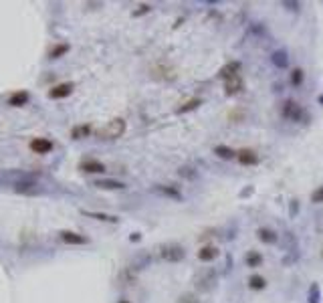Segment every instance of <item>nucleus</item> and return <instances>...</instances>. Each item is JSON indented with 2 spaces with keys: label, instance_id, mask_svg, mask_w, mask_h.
Returning a JSON list of instances; mask_svg holds the SVG:
<instances>
[{
  "label": "nucleus",
  "instance_id": "obj_31",
  "mask_svg": "<svg viewBox=\"0 0 323 303\" xmlns=\"http://www.w3.org/2000/svg\"><path fill=\"white\" fill-rule=\"evenodd\" d=\"M67 51H69V45H59V47L51 53V59H59V57H61L63 53H67Z\"/></svg>",
  "mask_w": 323,
  "mask_h": 303
},
{
  "label": "nucleus",
  "instance_id": "obj_19",
  "mask_svg": "<svg viewBox=\"0 0 323 303\" xmlns=\"http://www.w3.org/2000/svg\"><path fill=\"white\" fill-rule=\"evenodd\" d=\"M245 263H247V267L257 269V267H261V265H263V255H261L259 251H249V253H247V257H245Z\"/></svg>",
  "mask_w": 323,
  "mask_h": 303
},
{
  "label": "nucleus",
  "instance_id": "obj_8",
  "mask_svg": "<svg viewBox=\"0 0 323 303\" xmlns=\"http://www.w3.org/2000/svg\"><path fill=\"white\" fill-rule=\"evenodd\" d=\"M153 192L159 194V196H166V198H172V200H182V192L176 188V186H164V184H155L153 186Z\"/></svg>",
  "mask_w": 323,
  "mask_h": 303
},
{
  "label": "nucleus",
  "instance_id": "obj_21",
  "mask_svg": "<svg viewBox=\"0 0 323 303\" xmlns=\"http://www.w3.org/2000/svg\"><path fill=\"white\" fill-rule=\"evenodd\" d=\"M307 303H321V287L319 283H311L307 289Z\"/></svg>",
  "mask_w": 323,
  "mask_h": 303
},
{
  "label": "nucleus",
  "instance_id": "obj_11",
  "mask_svg": "<svg viewBox=\"0 0 323 303\" xmlns=\"http://www.w3.org/2000/svg\"><path fill=\"white\" fill-rule=\"evenodd\" d=\"M218 255H220L218 247H214V245H204V247L198 251V261H202V263H210V261H214Z\"/></svg>",
  "mask_w": 323,
  "mask_h": 303
},
{
  "label": "nucleus",
  "instance_id": "obj_5",
  "mask_svg": "<svg viewBox=\"0 0 323 303\" xmlns=\"http://www.w3.org/2000/svg\"><path fill=\"white\" fill-rule=\"evenodd\" d=\"M151 77L162 79V81H174V79L178 77V73H176V69H174L170 63L159 61V63H155V65L151 67Z\"/></svg>",
  "mask_w": 323,
  "mask_h": 303
},
{
  "label": "nucleus",
  "instance_id": "obj_34",
  "mask_svg": "<svg viewBox=\"0 0 323 303\" xmlns=\"http://www.w3.org/2000/svg\"><path fill=\"white\" fill-rule=\"evenodd\" d=\"M299 212V200H291V206H289V216H295Z\"/></svg>",
  "mask_w": 323,
  "mask_h": 303
},
{
  "label": "nucleus",
  "instance_id": "obj_25",
  "mask_svg": "<svg viewBox=\"0 0 323 303\" xmlns=\"http://www.w3.org/2000/svg\"><path fill=\"white\" fill-rule=\"evenodd\" d=\"M178 176H180V178H186V180H194V178L198 176V172H196L194 168H190V166H180V168H178Z\"/></svg>",
  "mask_w": 323,
  "mask_h": 303
},
{
  "label": "nucleus",
  "instance_id": "obj_13",
  "mask_svg": "<svg viewBox=\"0 0 323 303\" xmlns=\"http://www.w3.org/2000/svg\"><path fill=\"white\" fill-rule=\"evenodd\" d=\"M257 239H259L261 243H265V245H275V243L279 241V235H277L273 229L261 226V229L257 231Z\"/></svg>",
  "mask_w": 323,
  "mask_h": 303
},
{
  "label": "nucleus",
  "instance_id": "obj_37",
  "mask_svg": "<svg viewBox=\"0 0 323 303\" xmlns=\"http://www.w3.org/2000/svg\"><path fill=\"white\" fill-rule=\"evenodd\" d=\"M119 303H129V301H127V299H121V301H119Z\"/></svg>",
  "mask_w": 323,
  "mask_h": 303
},
{
  "label": "nucleus",
  "instance_id": "obj_33",
  "mask_svg": "<svg viewBox=\"0 0 323 303\" xmlns=\"http://www.w3.org/2000/svg\"><path fill=\"white\" fill-rule=\"evenodd\" d=\"M149 11H151V7H149V5H139V9L133 13V17H141V15L149 13Z\"/></svg>",
  "mask_w": 323,
  "mask_h": 303
},
{
  "label": "nucleus",
  "instance_id": "obj_9",
  "mask_svg": "<svg viewBox=\"0 0 323 303\" xmlns=\"http://www.w3.org/2000/svg\"><path fill=\"white\" fill-rule=\"evenodd\" d=\"M73 89H75L73 83H59V85H55V87L49 91V97H51V99H63V97L71 95Z\"/></svg>",
  "mask_w": 323,
  "mask_h": 303
},
{
  "label": "nucleus",
  "instance_id": "obj_18",
  "mask_svg": "<svg viewBox=\"0 0 323 303\" xmlns=\"http://www.w3.org/2000/svg\"><path fill=\"white\" fill-rule=\"evenodd\" d=\"M200 105H202V99H200V97H190V99H186V101L176 109V113H178V115H182V113H188V111L198 109Z\"/></svg>",
  "mask_w": 323,
  "mask_h": 303
},
{
  "label": "nucleus",
  "instance_id": "obj_26",
  "mask_svg": "<svg viewBox=\"0 0 323 303\" xmlns=\"http://www.w3.org/2000/svg\"><path fill=\"white\" fill-rule=\"evenodd\" d=\"M303 79H305V73H303V69H299V67H295V69L291 71V85H295V87H299V85L303 83Z\"/></svg>",
  "mask_w": 323,
  "mask_h": 303
},
{
  "label": "nucleus",
  "instance_id": "obj_20",
  "mask_svg": "<svg viewBox=\"0 0 323 303\" xmlns=\"http://www.w3.org/2000/svg\"><path fill=\"white\" fill-rule=\"evenodd\" d=\"M85 216H91L95 220H103V222H119V218L115 214H105V212H93V210H83Z\"/></svg>",
  "mask_w": 323,
  "mask_h": 303
},
{
  "label": "nucleus",
  "instance_id": "obj_30",
  "mask_svg": "<svg viewBox=\"0 0 323 303\" xmlns=\"http://www.w3.org/2000/svg\"><path fill=\"white\" fill-rule=\"evenodd\" d=\"M311 202L323 204V186H319V188H315V190L311 192Z\"/></svg>",
  "mask_w": 323,
  "mask_h": 303
},
{
  "label": "nucleus",
  "instance_id": "obj_12",
  "mask_svg": "<svg viewBox=\"0 0 323 303\" xmlns=\"http://www.w3.org/2000/svg\"><path fill=\"white\" fill-rule=\"evenodd\" d=\"M93 186H97V188H101V190H123V188H125L123 182L111 180V178H99V180L93 182Z\"/></svg>",
  "mask_w": 323,
  "mask_h": 303
},
{
  "label": "nucleus",
  "instance_id": "obj_2",
  "mask_svg": "<svg viewBox=\"0 0 323 303\" xmlns=\"http://www.w3.org/2000/svg\"><path fill=\"white\" fill-rule=\"evenodd\" d=\"M216 281H218V275L214 269H200L196 275H194V287L200 291V293H208L216 287Z\"/></svg>",
  "mask_w": 323,
  "mask_h": 303
},
{
  "label": "nucleus",
  "instance_id": "obj_4",
  "mask_svg": "<svg viewBox=\"0 0 323 303\" xmlns=\"http://www.w3.org/2000/svg\"><path fill=\"white\" fill-rule=\"evenodd\" d=\"M184 257H186V251L182 245L170 243V245L159 247V259H164L166 263H180Z\"/></svg>",
  "mask_w": 323,
  "mask_h": 303
},
{
  "label": "nucleus",
  "instance_id": "obj_3",
  "mask_svg": "<svg viewBox=\"0 0 323 303\" xmlns=\"http://www.w3.org/2000/svg\"><path fill=\"white\" fill-rule=\"evenodd\" d=\"M125 129H127L125 119L123 117H113L111 121L105 123V127L99 131V135L103 139H117V137H121L125 133Z\"/></svg>",
  "mask_w": 323,
  "mask_h": 303
},
{
  "label": "nucleus",
  "instance_id": "obj_17",
  "mask_svg": "<svg viewBox=\"0 0 323 303\" xmlns=\"http://www.w3.org/2000/svg\"><path fill=\"white\" fill-rule=\"evenodd\" d=\"M79 168L83 172H87V174H101V172H105V166L101 162H97V160H83L79 164Z\"/></svg>",
  "mask_w": 323,
  "mask_h": 303
},
{
  "label": "nucleus",
  "instance_id": "obj_6",
  "mask_svg": "<svg viewBox=\"0 0 323 303\" xmlns=\"http://www.w3.org/2000/svg\"><path fill=\"white\" fill-rule=\"evenodd\" d=\"M243 89H245V81H243L240 75H234V77H230V79L224 81V93H226L228 97H234V95L243 93Z\"/></svg>",
  "mask_w": 323,
  "mask_h": 303
},
{
  "label": "nucleus",
  "instance_id": "obj_23",
  "mask_svg": "<svg viewBox=\"0 0 323 303\" xmlns=\"http://www.w3.org/2000/svg\"><path fill=\"white\" fill-rule=\"evenodd\" d=\"M249 287H251L253 291H263V289L267 287V279H265L263 275H251V277H249Z\"/></svg>",
  "mask_w": 323,
  "mask_h": 303
},
{
  "label": "nucleus",
  "instance_id": "obj_15",
  "mask_svg": "<svg viewBox=\"0 0 323 303\" xmlns=\"http://www.w3.org/2000/svg\"><path fill=\"white\" fill-rule=\"evenodd\" d=\"M271 61H273V65H275V67H279V69H287V67H289V55H287V51H285V49H277V51H273Z\"/></svg>",
  "mask_w": 323,
  "mask_h": 303
},
{
  "label": "nucleus",
  "instance_id": "obj_7",
  "mask_svg": "<svg viewBox=\"0 0 323 303\" xmlns=\"http://www.w3.org/2000/svg\"><path fill=\"white\" fill-rule=\"evenodd\" d=\"M236 160L243 166H255V164H259V154L251 147H243V149L236 152Z\"/></svg>",
  "mask_w": 323,
  "mask_h": 303
},
{
  "label": "nucleus",
  "instance_id": "obj_29",
  "mask_svg": "<svg viewBox=\"0 0 323 303\" xmlns=\"http://www.w3.org/2000/svg\"><path fill=\"white\" fill-rule=\"evenodd\" d=\"M176 303H200V299H198V295H194V293H182Z\"/></svg>",
  "mask_w": 323,
  "mask_h": 303
},
{
  "label": "nucleus",
  "instance_id": "obj_1",
  "mask_svg": "<svg viewBox=\"0 0 323 303\" xmlns=\"http://www.w3.org/2000/svg\"><path fill=\"white\" fill-rule=\"evenodd\" d=\"M281 115H283L285 119H289V121H297V123H305V121H309V113H307V109H305L301 103L293 101V99L283 101V105H281Z\"/></svg>",
  "mask_w": 323,
  "mask_h": 303
},
{
  "label": "nucleus",
  "instance_id": "obj_35",
  "mask_svg": "<svg viewBox=\"0 0 323 303\" xmlns=\"http://www.w3.org/2000/svg\"><path fill=\"white\" fill-rule=\"evenodd\" d=\"M253 192H255V188H253V186H251V188H245V190L240 192V198H245V196H251Z\"/></svg>",
  "mask_w": 323,
  "mask_h": 303
},
{
  "label": "nucleus",
  "instance_id": "obj_22",
  "mask_svg": "<svg viewBox=\"0 0 323 303\" xmlns=\"http://www.w3.org/2000/svg\"><path fill=\"white\" fill-rule=\"evenodd\" d=\"M214 154H216L220 160H232V158H236V152H234L232 147H228V145H216V147H214Z\"/></svg>",
  "mask_w": 323,
  "mask_h": 303
},
{
  "label": "nucleus",
  "instance_id": "obj_10",
  "mask_svg": "<svg viewBox=\"0 0 323 303\" xmlns=\"http://www.w3.org/2000/svg\"><path fill=\"white\" fill-rule=\"evenodd\" d=\"M31 149L35 152V154H49V152L53 149V141L47 139V137H35L31 141Z\"/></svg>",
  "mask_w": 323,
  "mask_h": 303
},
{
  "label": "nucleus",
  "instance_id": "obj_24",
  "mask_svg": "<svg viewBox=\"0 0 323 303\" xmlns=\"http://www.w3.org/2000/svg\"><path fill=\"white\" fill-rule=\"evenodd\" d=\"M15 190H17V192H23V194H37V192H39V188H37L35 182H17V184H15Z\"/></svg>",
  "mask_w": 323,
  "mask_h": 303
},
{
  "label": "nucleus",
  "instance_id": "obj_38",
  "mask_svg": "<svg viewBox=\"0 0 323 303\" xmlns=\"http://www.w3.org/2000/svg\"><path fill=\"white\" fill-rule=\"evenodd\" d=\"M321 259H323V249H321Z\"/></svg>",
  "mask_w": 323,
  "mask_h": 303
},
{
  "label": "nucleus",
  "instance_id": "obj_36",
  "mask_svg": "<svg viewBox=\"0 0 323 303\" xmlns=\"http://www.w3.org/2000/svg\"><path fill=\"white\" fill-rule=\"evenodd\" d=\"M317 101H319V103H321V105H323V93H321V95H319V99H317Z\"/></svg>",
  "mask_w": 323,
  "mask_h": 303
},
{
  "label": "nucleus",
  "instance_id": "obj_27",
  "mask_svg": "<svg viewBox=\"0 0 323 303\" xmlns=\"http://www.w3.org/2000/svg\"><path fill=\"white\" fill-rule=\"evenodd\" d=\"M89 133H91V127H89V125H77V127H73V131H71V135H73L75 139L87 137Z\"/></svg>",
  "mask_w": 323,
  "mask_h": 303
},
{
  "label": "nucleus",
  "instance_id": "obj_14",
  "mask_svg": "<svg viewBox=\"0 0 323 303\" xmlns=\"http://www.w3.org/2000/svg\"><path fill=\"white\" fill-rule=\"evenodd\" d=\"M61 241L67 243V245H85V243H89L87 237H83L79 233H71V231H63L61 233Z\"/></svg>",
  "mask_w": 323,
  "mask_h": 303
},
{
  "label": "nucleus",
  "instance_id": "obj_28",
  "mask_svg": "<svg viewBox=\"0 0 323 303\" xmlns=\"http://www.w3.org/2000/svg\"><path fill=\"white\" fill-rule=\"evenodd\" d=\"M27 101H29V93L27 91H21V93L11 97V105H25Z\"/></svg>",
  "mask_w": 323,
  "mask_h": 303
},
{
  "label": "nucleus",
  "instance_id": "obj_16",
  "mask_svg": "<svg viewBox=\"0 0 323 303\" xmlns=\"http://www.w3.org/2000/svg\"><path fill=\"white\" fill-rule=\"evenodd\" d=\"M218 75L226 81V79H230V77H234V75H240V63L238 61H230V63H226L220 71H218Z\"/></svg>",
  "mask_w": 323,
  "mask_h": 303
},
{
  "label": "nucleus",
  "instance_id": "obj_32",
  "mask_svg": "<svg viewBox=\"0 0 323 303\" xmlns=\"http://www.w3.org/2000/svg\"><path fill=\"white\" fill-rule=\"evenodd\" d=\"M228 119H230L232 123H238V121H243V111H240V109H234V111H230V113H228Z\"/></svg>",
  "mask_w": 323,
  "mask_h": 303
}]
</instances>
